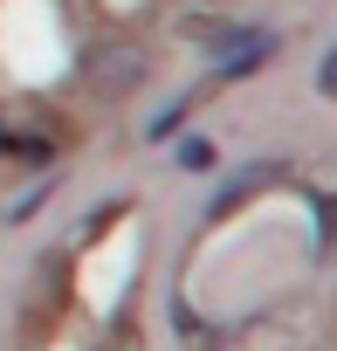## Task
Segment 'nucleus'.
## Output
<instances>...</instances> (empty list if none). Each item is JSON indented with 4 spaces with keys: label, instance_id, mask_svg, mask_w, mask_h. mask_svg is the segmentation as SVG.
Instances as JSON below:
<instances>
[{
    "label": "nucleus",
    "instance_id": "nucleus-4",
    "mask_svg": "<svg viewBox=\"0 0 337 351\" xmlns=\"http://www.w3.org/2000/svg\"><path fill=\"white\" fill-rule=\"evenodd\" d=\"M316 90H323V97H330V104H337V49H330V56H323V62H316Z\"/></svg>",
    "mask_w": 337,
    "mask_h": 351
},
{
    "label": "nucleus",
    "instance_id": "nucleus-3",
    "mask_svg": "<svg viewBox=\"0 0 337 351\" xmlns=\"http://www.w3.org/2000/svg\"><path fill=\"white\" fill-rule=\"evenodd\" d=\"M179 124H186V104H173V110H158V117L145 124V138H173Z\"/></svg>",
    "mask_w": 337,
    "mask_h": 351
},
{
    "label": "nucleus",
    "instance_id": "nucleus-2",
    "mask_svg": "<svg viewBox=\"0 0 337 351\" xmlns=\"http://www.w3.org/2000/svg\"><path fill=\"white\" fill-rule=\"evenodd\" d=\"M214 165H221L214 138H179V172H214Z\"/></svg>",
    "mask_w": 337,
    "mask_h": 351
},
{
    "label": "nucleus",
    "instance_id": "nucleus-1",
    "mask_svg": "<svg viewBox=\"0 0 337 351\" xmlns=\"http://www.w3.org/2000/svg\"><path fill=\"white\" fill-rule=\"evenodd\" d=\"M0 158H14V165H49L55 145H49V138H8V131H0Z\"/></svg>",
    "mask_w": 337,
    "mask_h": 351
}]
</instances>
